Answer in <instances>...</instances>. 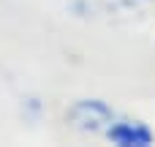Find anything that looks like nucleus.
Returning <instances> with one entry per match:
<instances>
[{"instance_id": "f257e3e1", "label": "nucleus", "mask_w": 155, "mask_h": 147, "mask_svg": "<svg viewBox=\"0 0 155 147\" xmlns=\"http://www.w3.org/2000/svg\"><path fill=\"white\" fill-rule=\"evenodd\" d=\"M68 120L74 128L84 131V134H98V131H109L112 128V109L101 101H79L76 106H71Z\"/></svg>"}, {"instance_id": "f03ea898", "label": "nucleus", "mask_w": 155, "mask_h": 147, "mask_svg": "<svg viewBox=\"0 0 155 147\" xmlns=\"http://www.w3.org/2000/svg\"><path fill=\"white\" fill-rule=\"evenodd\" d=\"M106 134H109L112 142H117V145H123V147H147L153 142V134L142 123H117Z\"/></svg>"}]
</instances>
